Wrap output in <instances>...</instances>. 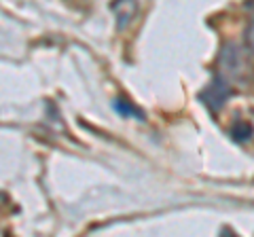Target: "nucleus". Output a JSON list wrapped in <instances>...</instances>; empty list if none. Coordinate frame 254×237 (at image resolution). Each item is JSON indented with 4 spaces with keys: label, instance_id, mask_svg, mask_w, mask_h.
Listing matches in <instances>:
<instances>
[{
    "label": "nucleus",
    "instance_id": "nucleus-7",
    "mask_svg": "<svg viewBox=\"0 0 254 237\" xmlns=\"http://www.w3.org/2000/svg\"><path fill=\"white\" fill-rule=\"evenodd\" d=\"M0 203H2V197H0Z\"/></svg>",
    "mask_w": 254,
    "mask_h": 237
},
{
    "label": "nucleus",
    "instance_id": "nucleus-6",
    "mask_svg": "<svg viewBox=\"0 0 254 237\" xmlns=\"http://www.w3.org/2000/svg\"><path fill=\"white\" fill-rule=\"evenodd\" d=\"M244 41H246V45H248L250 49L254 51V21H250V23H248V28H246V32H244Z\"/></svg>",
    "mask_w": 254,
    "mask_h": 237
},
{
    "label": "nucleus",
    "instance_id": "nucleus-1",
    "mask_svg": "<svg viewBox=\"0 0 254 237\" xmlns=\"http://www.w3.org/2000/svg\"><path fill=\"white\" fill-rule=\"evenodd\" d=\"M229 96H231V85H229V78L222 76V74H216L212 78V83L199 93V100L212 110V113H218V110L225 106V102H227Z\"/></svg>",
    "mask_w": 254,
    "mask_h": 237
},
{
    "label": "nucleus",
    "instance_id": "nucleus-2",
    "mask_svg": "<svg viewBox=\"0 0 254 237\" xmlns=\"http://www.w3.org/2000/svg\"><path fill=\"white\" fill-rule=\"evenodd\" d=\"M218 66H220L222 76H227V78L240 76L244 72V58H242L240 49H237L235 45H227L225 49L220 51Z\"/></svg>",
    "mask_w": 254,
    "mask_h": 237
},
{
    "label": "nucleus",
    "instance_id": "nucleus-4",
    "mask_svg": "<svg viewBox=\"0 0 254 237\" xmlns=\"http://www.w3.org/2000/svg\"><path fill=\"white\" fill-rule=\"evenodd\" d=\"M115 108H117V110H119V113H121V115H125V117H127V115H131V117L140 118V121H142V118H144V113H142L140 108H136V106H133L129 100H123V98L115 100Z\"/></svg>",
    "mask_w": 254,
    "mask_h": 237
},
{
    "label": "nucleus",
    "instance_id": "nucleus-3",
    "mask_svg": "<svg viewBox=\"0 0 254 237\" xmlns=\"http://www.w3.org/2000/svg\"><path fill=\"white\" fill-rule=\"evenodd\" d=\"M110 11L117 17V28L123 30L127 28V23L133 19V15L138 13V2L136 0H113L110 2Z\"/></svg>",
    "mask_w": 254,
    "mask_h": 237
},
{
    "label": "nucleus",
    "instance_id": "nucleus-5",
    "mask_svg": "<svg viewBox=\"0 0 254 237\" xmlns=\"http://www.w3.org/2000/svg\"><path fill=\"white\" fill-rule=\"evenodd\" d=\"M231 133H233L235 140H248L250 133H252V129H250V125H246V123H235L233 129H231Z\"/></svg>",
    "mask_w": 254,
    "mask_h": 237
}]
</instances>
